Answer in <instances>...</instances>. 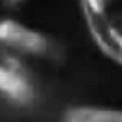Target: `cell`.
Instances as JSON below:
<instances>
[{"label":"cell","mask_w":122,"mask_h":122,"mask_svg":"<svg viewBox=\"0 0 122 122\" xmlns=\"http://www.w3.org/2000/svg\"><path fill=\"white\" fill-rule=\"evenodd\" d=\"M112 4H114V0H78L88 34L92 36V40L99 51H103L109 42L111 21H112Z\"/></svg>","instance_id":"7a4b0ae2"},{"label":"cell","mask_w":122,"mask_h":122,"mask_svg":"<svg viewBox=\"0 0 122 122\" xmlns=\"http://www.w3.org/2000/svg\"><path fill=\"white\" fill-rule=\"evenodd\" d=\"M0 95L15 105H29L34 99L30 78L13 61H0Z\"/></svg>","instance_id":"3957f363"},{"label":"cell","mask_w":122,"mask_h":122,"mask_svg":"<svg viewBox=\"0 0 122 122\" xmlns=\"http://www.w3.org/2000/svg\"><path fill=\"white\" fill-rule=\"evenodd\" d=\"M4 2H6V6L17 8V6H21V4H25V2H29V0H4Z\"/></svg>","instance_id":"8992f818"},{"label":"cell","mask_w":122,"mask_h":122,"mask_svg":"<svg viewBox=\"0 0 122 122\" xmlns=\"http://www.w3.org/2000/svg\"><path fill=\"white\" fill-rule=\"evenodd\" d=\"M0 46L27 57H50L55 50L48 34L13 17L0 19Z\"/></svg>","instance_id":"6da1fadb"},{"label":"cell","mask_w":122,"mask_h":122,"mask_svg":"<svg viewBox=\"0 0 122 122\" xmlns=\"http://www.w3.org/2000/svg\"><path fill=\"white\" fill-rule=\"evenodd\" d=\"M101 53H103L109 61H112L114 65L122 67V11L112 13L109 42H107V48H105Z\"/></svg>","instance_id":"5b68a950"},{"label":"cell","mask_w":122,"mask_h":122,"mask_svg":"<svg viewBox=\"0 0 122 122\" xmlns=\"http://www.w3.org/2000/svg\"><path fill=\"white\" fill-rule=\"evenodd\" d=\"M61 122H122V109L103 105H74L65 109Z\"/></svg>","instance_id":"277c9868"}]
</instances>
